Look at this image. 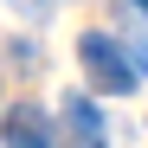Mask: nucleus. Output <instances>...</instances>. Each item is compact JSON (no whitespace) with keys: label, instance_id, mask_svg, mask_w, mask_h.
Returning <instances> with one entry per match:
<instances>
[{"label":"nucleus","instance_id":"nucleus-4","mask_svg":"<svg viewBox=\"0 0 148 148\" xmlns=\"http://www.w3.org/2000/svg\"><path fill=\"white\" fill-rule=\"evenodd\" d=\"M129 52V64H135V77H148V39H135V45H122Z\"/></svg>","mask_w":148,"mask_h":148},{"label":"nucleus","instance_id":"nucleus-2","mask_svg":"<svg viewBox=\"0 0 148 148\" xmlns=\"http://www.w3.org/2000/svg\"><path fill=\"white\" fill-rule=\"evenodd\" d=\"M0 129H7V148H58V142H52V122H45L39 103H13Z\"/></svg>","mask_w":148,"mask_h":148},{"label":"nucleus","instance_id":"nucleus-1","mask_svg":"<svg viewBox=\"0 0 148 148\" xmlns=\"http://www.w3.org/2000/svg\"><path fill=\"white\" fill-rule=\"evenodd\" d=\"M77 64H84V77L103 97H129L135 90V64H129V52H122L110 32H84L77 39Z\"/></svg>","mask_w":148,"mask_h":148},{"label":"nucleus","instance_id":"nucleus-3","mask_svg":"<svg viewBox=\"0 0 148 148\" xmlns=\"http://www.w3.org/2000/svg\"><path fill=\"white\" fill-rule=\"evenodd\" d=\"M64 148H103V116L90 97H64Z\"/></svg>","mask_w":148,"mask_h":148},{"label":"nucleus","instance_id":"nucleus-5","mask_svg":"<svg viewBox=\"0 0 148 148\" xmlns=\"http://www.w3.org/2000/svg\"><path fill=\"white\" fill-rule=\"evenodd\" d=\"M135 7H142V13H148V0H135Z\"/></svg>","mask_w":148,"mask_h":148}]
</instances>
